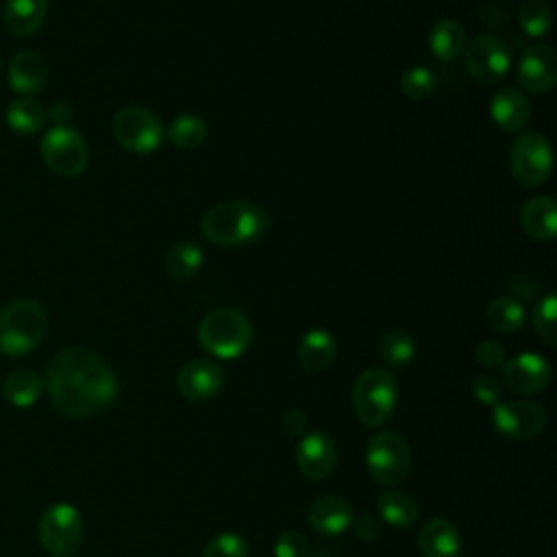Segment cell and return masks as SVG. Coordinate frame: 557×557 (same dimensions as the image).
I'll return each instance as SVG.
<instances>
[{
  "instance_id": "obj_9",
  "label": "cell",
  "mask_w": 557,
  "mask_h": 557,
  "mask_svg": "<svg viewBox=\"0 0 557 557\" xmlns=\"http://www.w3.org/2000/svg\"><path fill=\"white\" fill-rule=\"evenodd\" d=\"M511 174L524 187H537L553 172V148L542 133L527 131L516 137L509 152Z\"/></svg>"
},
{
  "instance_id": "obj_16",
  "label": "cell",
  "mask_w": 557,
  "mask_h": 557,
  "mask_svg": "<svg viewBox=\"0 0 557 557\" xmlns=\"http://www.w3.org/2000/svg\"><path fill=\"white\" fill-rule=\"evenodd\" d=\"M557 81V54L546 44H533L522 50L518 61V83L524 91H548Z\"/></svg>"
},
{
  "instance_id": "obj_14",
  "label": "cell",
  "mask_w": 557,
  "mask_h": 557,
  "mask_svg": "<svg viewBox=\"0 0 557 557\" xmlns=\"http://www.w3.org/2000/svg\"><path fill=\"white\" fill-rule=\"evenodd\" d=\"M553 370L537 352H520L503 363V383L507 389L529 396L548 387Z\"/></svg>"
},
{
  "instance_id": "obj_6",
  "label": "cell",
  "mask_w": 557,
  "mask_h": 557,
  "mask_svg": "<svg viewBox=\"0 0 557 557\" xmlns=\"http://www.w3.org/2000/svg\"><path fill=\"white\" fill-rule=\"evenodd\" d=\"M366 468L379 485L392 487L405 481L411 468L407 440L396 431L374 433L366 444Z\"/></svg>"
},
{
  "instance_id": "obj_26",
  "label": "cell",
  "mask_w": 557,
  "mask_h": 557,
  "mask_svg": "<svg viewBox=\"0 0 557 557\" xmlns=\"http://www.w3.org/2000/svg\"><path fill=\"white\" fill-rule=\"evenodd\" d=\"M466 30L457 20L444 17L431 26L429 48L440 61H455L466 48Z\"/></svg>"
},
{
  "instance_id": "obj_21",
  "label": "cell",
  "mask_w": 557,
  "mask_h": 557,
  "mask_svg": "<svg viewBox=\"0 0 557 557\" xmlns=\"http://www.w3.org/2000/svg\"><path fill=\"white\" fill-rule=\"evenodd\" d=\"M520 226L524 233L540 242L555 239L557 207L550 196H533L520 207Z\"/></svg>"
},
{
  "instance_id": "obj_28",
  "label": "cell",
  "mask_w": 557,
  "mask_h": 557,
  "mask_svg": "<svg viewBox=\"0 0 557 557\" xmlns=\"http://www.w3.org/2000/svg\"><path fill=\"white\" fill-rule=\"evenodd\" d=\"M490 326L498 333H518L527 322L524 305L513 296H496L485 309Z\"/></svg>"
},
{
  "instance_id": "obj_17",
  "label": "cell",
  "mask_w": 557,
  "mask_h": 557,
  "mask_svg": "<svg viewBox=\"0 0 557 557\" xmlns=\"http://www.w3.org/2000/svg\"><path fill=\"white\" fill-rule=\"evenodd\" d=\"M307 522L315 533L333 537L344 533L352 524V507L344 496L326 494L309 505Z\"/></svg>"
},
{
  "instance_id": "obj_11",
  "label": "cell",
  "mask_w": 557,
  "mask_h": 557,
  "mask_svg": "<svg viewBox=\"0 0 557 557\" xmlns=\"http://www.w3.org/2000/svg\"><path fill=\"white\" fill-rule=\"evenodd\" d=\"M463 61L466 70L479 81V83H498L511 65V52L507 44L490 33L476 35L470 44L463 48Z\"/></svg>"
},
{
  "instance_id": "obj_3",
  "label": "cell",
  "mask_w": 557,
  "mask_h": 557,
  "mask_svg": "<svg viewBox=\"0 0 557 557\" xmlns=\"http://www.w3.org/2000/svg\"><path fill=\"white\" fill-rule=\"evenodd\" d=\"M48 329L46 309L33 298H17L0 309V352L22 357L33 352Z\"/></svg>"
},
{
  "instance_id": "obj_7",
  "label": "cell",
  "mask_w": 557,
  "mask_h": 557,
  "mask_svg": "<svg viewBox=\"0 0 557 557\" xmlns=\"http://www.w3.org/2000/svg\"><path fill=\"white\" fill-rule=\"evenodd\" d=\"M83 518L78 509L70 503L50 505L37 524V535L41 546L57 557H70L83 544Z\"/></svg>"
},
{
  "instance_id": "obj_10",
  "label": "cell",
  "mask_w": 557,
  "mask_h": 557,
  "mask_svg": "<svg viewBox=\"0 0 557 557\" xmlns=\"http://www.w3.org/2000/svg\"><path fill=\"white\" fill-rule=\"evenodd\" d=\"M41 159L59 176H78L89 161L83 135L72 126H52L41 137Z\"/></svg>"
},
{
  "instance_id": "obj_41",
  "label": "cell",
  "mask_w": 557,
  "mask_h": 557,
  "mask_svg": "<svg viewBox=\"0 0 557 557\" xmlns=\"http://www.w3.org/2000/svg\"><path fill=\"white\" fill-rule=\"evenodd\" d=\"M46 113H50V120L54 122V126H67V122L72 117V111H70V107L65 102L52 104V109L46 111Z\"/></svg>"
},
{
  "instance_id": "obj_29",
  "label": "cell",
  "mask_w": 557,
  "mask_h": 557,
  "mask_svg": "<svg viewBox=\"0 0 557 557\" xmlns=\"http://www.w3.org/2000/svg\"><path fill=\"white\" fill-rule=\"evenodd\" d=\"M163 133L176 148L194 150L207 139V122L200 115L183 113V115L174 117Z\"/></svg>"
},
{
  "instance_id": "obj_19",
  "label": "cell",
  "mask_w": 557,
  "mask_h": 557,
  "mask_svg": "<svg viewBox=\"0 0 557 557\" xmlns=\"http://www.w3.org/2000/svg\"><path fill=\"white\" fill-rule=\"evenodd\" d=\"M490 113L494 124L505 131V133H516L522 131L529 122V100L522 96V91L513 87H503L494 94L490 102Z\"/></svg>"
},
{
  "instance_id": "obj_35",
  "label": "cell",
  "mask_w": 557,
  "mask_h": 557,
  "mask_svg": "<svg viewBox=\"0 0 557 557\" xmlns=\"http://www.w3.org/2000/svg\"><path fill=\"white\" fill-rule=\"evenodd\" d=\"M202 557H248V542L239 533H220L207 542Z\"/></svg>"
},
{
  "instance_id": "obj_13",
  "label": "cell",
  "mask_w": 557,
  "mask_h": 557,
  "mask_svg": "<svg viewBox=\"0 0 557 557\" xmlns=\"http://www.w3.org/2000/svg\"><path fill=\"white\" fill-rule=\"evenodd\" d=\"M226 374L213 359H191L176 374V389L185 400L205 403L220 394Z\"/></svg>"
},
{
  "instance_id": "obj_5",
  "label": "cell",
  "mask_w": 557,
  "mask_h": 557,
  "mask_svg": "<svg viewBox=\"0 0 557 557\" xmlns=\"http://www.w3.org/2000/svg\"><path fill=\"white\" fill-rule=\"evenodd\" d=\"M398 405V381L389 370H363L352 385V407L361 424H385Z\"/></svg>"
},
{
  "instance_id": "obj_34",
  "label": "cell",
  "mask_w": 557,
  "mask_h": 557,
  "mask_svg": "<svg viewBox=\"0 0 557 557\" xmlns=\"http://www.w3.org/2000/svg\"><path fill=\"white\" fill-rule=\"evenodd\" d=\"M533 329L546 342H557V298L555 294H546L533 309Z\"/></svg>"
},
{
  "instance_id": "obj_32",
  "label": "cell",
  "mask_w": 557,
  "mask_h": 557,
  "mask_svg": "<svg viewBox=\"0 0 557 557\" xmlns=\"http://www.w3.org/2000/svg\"><path fill=\"white\" fill-rule=\"evenodd\" d=\"M520 28L529 37H544L553 24V13L546 0H524L518 9Z\"/></svg>"
},
{
  "instance_id": "obj_42",
  "label": "cell",
  "mask_w": 557,
  "mask_h": 557,
  "mask_svg": "<svg viewBox=\"0 0 557 557\" xmlns=\"http://www.w3.org/2000/svg\"><path fill=\"white\" fill-rule=\"evenodd\" d=\"M313 557H331V555H326V553H320V555H315V553H313Z\"/></svg>"
},
{
  "instance_id": "obj_27",
  "label": "cell",
  "mask_w": 557,
  "mask_h": 557,
  "mask_svg": "<svg viewBox=\"0 0 557 557\" xmlns=\"http://www.w3.org/2000/svg\"><path fill=\"white\" fill-rule=\"evenodd\" d=\"M4 117H7V124L17 135H35L46 124L48 113L35 98L20 96V98L9 102Z\"/></svg>"
},
{
  "instance_id": "obj_1",
  "label": "cell",
  "mask_w": 557,
  "mask_h": 557,
  "mask_svg": "<svg viewBox=\"0 0 557 557\" xmlns=\"http://www.w3.org/2000/svg\"><path fill=\"white\" fill-rule=\"evenodd\" d=\"M44 387L63 416L91 418L113 405L117 376L102 355L85 346H72L52 357Z\"/></svg>"
},
{
  "instance_id": "obj_8",
  "label": "cell",
  "mask_w": 557,
  "mask_h": 557,
  "mask_svg": "<svg viewBox=\"0 0 557 557\" xmlns=\"http://www.w3.org/2000/svg\"><path fill=\"white\" fill-rule=\"evenodd\" d=\"M111 131L115 141L135 154L154 152L163 141V126L161 120L137 104L122 107L111 122Z\"/></svg>"
},
{
  "instance_id": "obj_24",
  "label": "cell",
  "mask_w": 557,
  "mask_h": 557,
  "mask_svg": "<svg viewBox=\"0 0 557 557\" xmlns=\"http://www.w3.org/2000/svg\"><path fill=\"white\" fill-rule=\"evenodd\" d=\"M376 507L381 513V520L387 522L394 529H409L416 524L420 511L418 503L403 490L387 487L376 496Z\"/></svg>"
},
{
  "instance_id": "obj_31",
  "label": "cell",
  "mask_w": 557,
  "mask_h": 557,
  "mask_svg": "<svg viewBox=\"0 0 557 557\" xmlns=\"http://www.w3.org/2000/svg\"><path fill=\"white\" fill-rule=\"evenodd\" d=\"M202 248L196 242H178L165 255V270L174 278H191L202 265Z\"/></svg>"
},
{
  "instance_id": "obj_20",
  "label": "cell",
  "mask_w": 557,
  "mask_h": 557,
  "mask_svg": "<svg viewBox=\"0 0 557 557\" xmlns=\"http://www.w3.org/2000/svg\"><path fill=\"white\" fill-rule=\"evenodd\" d=\"M7 83L15 94H35L46 85L48 65L41 54L22 50L11 59Z\"/></svg>"
},
{
  "instance_id": "obj_30",
  "label": "cell",
  "mask_w": 557,
  "mask_h": 557,
  "mask_svg": "<svg viewBox=\"0 0 557 557\" xmlns=\"http://www.w3.org/2000/svg\"><path fill=\"white\" fill-rule=\"evenodd\" d=\"M379 355L385 366L403 368L416 357V339L405 329H389L379 342Z\"/></svg>"
},
{
  "instance_id": "obj_40",
  "label": "cell",
  "mask_w": 557,
  "mask_h": 557,
  "mask_svg": "<svg viewBox=\"0 0 557 557\" xmlns=\"http://www.w3.org/2000/svg\"><path fill=\"white\" fill-rule=\"evenodd\" d=\"M281 424L292 437H302L307 433V416L300 409H287Z\"/></svg>"
},
{
  "instance_id": "obj_38",
  "label": "cell",
  "mask_w": 557,
  "mask_h": 557,
  "mask_svg": "<svg viewBox=\"0 0 557 557\" xmlns=\"http://www.w3.org/2000/svg\"><path fill=\"white\" fill-rule=\"evenodd\" d=\"M474 357L479 361V366L487 368V370H496V368H503V363L507 361V352H505V346L496 339H483L476 350H474Z\"/></svg>"
},
{
  "instance_id": "obj_15",
  "label": "cell",
  "mask_w": 557,
  "mask_h": 557,
  "mask_svg": "<svg viewBox=\"0 0 557 557\" xmlns=\"http://www.w3.org/2000/svg\"><path fill=\"white\" fill-rule=\"evenodd\" d=\"M337 463L335 440L324 431H309L300 437L296 446V466L298 470L313 481L326 479Z\"/></svg>"
},
{
  "instance_id": "obj_4",
  "label": "cell",
  "mask_w": 557,
  "mask_h": 557,
  "mask_svg": "<svg viewBox=\"0 0 557 557\" xmlns=\"http://www.w3.org/2000/svg\"><path fill=\"white\" fill-rule=\"evenodd\" d=\"M250 342L252 324L237 309H213L198 324V344L211 357L235 359L248 350Z\"/></svg>"
},
{
  "instance_id": "obj_43",
  "label": "cell",
  "mask_w": 557,
  "mask_h": 557,
  "mask_svg": "<svg viewBox=\"0 0 557 557\" xmlns=\"http://www.w3.org/2000/svg\"><path fill=\"white\" fill-rule=\"evenodd\" d=\"M50 557H57V555H50Z\"/></svg>"
},
{
  "instance_id": "obj_12",
  "label": "cell",
  "mask_w": 557,
  "mask_h": 557,
  "mask_svg": "<svg viewBox=\"0 0 557 557\" xmlns=\"http://www.w3.org/2000/svg\"><path fill=\"white\" fill-rule=\"evenodd\" d=\"M546 426V411L531 400H500L494 405V429L513 442L533 440Z\"/></svg>"
},
{
  "instance_id": "obj_23",
  "label": "cell",
  "mask_w": 557,
  "mask_h": 557,
  "mask_svg": "<svg viewBox=\"0 0 557 557\" xmlns=\"http://www.w3.org/2000/svg\"><path fill=\"white\" fill-rule=\"evenodd\" d=\"M335 352H337L335 337L329 331H324V329L307 331L302 335L298 348H296L298 363L307 372H322V370H326L333 363Z\"/></svg>"
},
{
  "instance_id": "obj_25",
  "label": "cell",
  "mask_w": 557,
  "mask_h": 557,
  "mask_svg": "<svg viewBox=\"0 0 557 557\" xmlns=\"http://www.w3.org/2000/svg\"><path fill=\"white\" fill-rule=\"evenodd\" d=\"M44 392V379L28 368H17L9 372L2 381V398L13 407H30L39 400Z\"/></svg>"
},
{
  "instance_id": "obj_2",
  "label": "cell",
  "mask_w": 557,
  "mask_h": 557,
  "mask_svg": "<svg viewBox=\"0 0 557 557\" xmlns=\"http://www.w3.org/2000/svg\"><path fill=\"white\" fill-rule=\"evenodd\" d=\"M270 228L263 207L248 200H222L200 218V233L218 246H244L261 239Z\"/></svg>"
},
{
  "instance_id": "obj_22",
  "label": "cell",
  "mask_w": 557,
  "mask_h": 557,
  "mask_svg": "<svg viewBox=\"0 0 557 557\" xmlns=\"http://www.w3.org/2000/svg\"><path fill=\"white\" fill-rule=\"evenodd\" d=\"M48 0H4L2 22L15 37L33 35L46 20Z\"/></svg>"
},
{
  "instance_id": "obj_37",
  "label": "cell",
  "mask_w": 557,
  "mask_h": 557,
  "mask_svg": "<svg viewBox=\"0 0 557 557\" xmlns=\"http://www.w3.org/2000/svg\"><path fill=\"white\" fill-rule=\"evenodd\" d=\"M472 394L481 405H496L503 396V383L492 374H479L472 381Z\"/></svg>"
},
{
  "instance_id": "obj_33",
  "label": "cell",
  "mask_w": 557,
  "mask_h": 557,
  "mask_svg": "<svg viewBox=\"0 0 557 557\" xmlns=\"http://www.w3.org/2000/svg\"><path fill=\"white\" fill-rule=\"evenodd\" d=\"M435 85H437V76L426 65H413L400 76V89L411 100H422L431 96Z\"/></svg>"
},
{
  "instance_id": "obj_39",
  "label": "cell",
  "mask_w": 557,
  "mask_h": 557,
  "mask_svg": "<svg viewBox=\"0 0 557 557\" xmlns=\"http://www.w3.org/2000/svg\"><path fill=\"white\" fill-rule=\"evenodd\" d=\"M381 529H383L381 518H376L372 513H366V516H359L357 520H352V531L361 542H376L381 535Z\"/></svg>"
},
{
  "instance_id": "obj_36",
  "label": "cell",
  "mask_w": 557,
  "mask_h": 557,
  "mask_svg": "<svg viewBox=\"0 0 557 557\" xmlns=\"http://www.w3.org/2000/svg\"><path fill=\"white\" fill-rule=\"evenodd\" d=\"M274 557H313V548L302 533L283 531L274 542Z\"/></svg>"
},
{
  "instance_id": "obj_18",
  "label": "cell",
  "mask_w": 557,
  "mask_h": 557,
  "mask_svg": "<svg viewBox=\"0 0 557 557\" xmlns=\"http://www.w3.org/2000/svg\"><path fill=\"white\" fill-rule=\"evenodd\" d=\"M418 548L424 557H459L461 535L446 518H431L420 527Z\"/></svg>"
}]
</instances>
